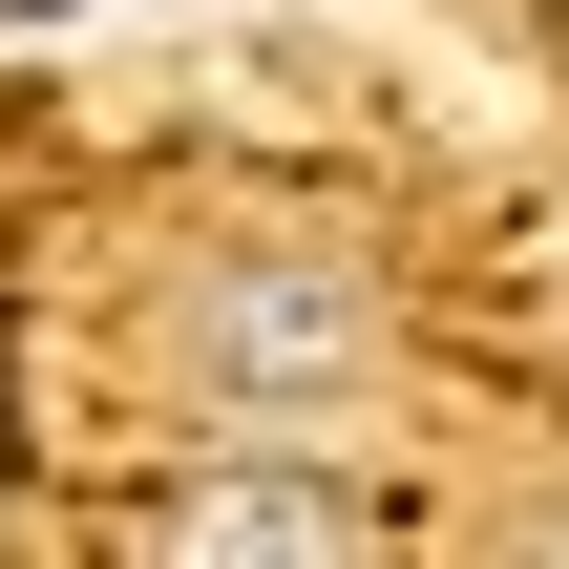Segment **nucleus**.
<instances>
[{
	"label": "nucleus",
	"instance_id": "f257e3e1",
	"mask_svg": "<svg viewBox=\"0 0 569 569\" xmlns=\"http://www.w3.org/2000/svg\"><path fill=\"white\" fill-rule=\"evenodd\" d=\"M169 359H190L232 422L359 401V380H380V274H359V253H190V274H169Z\"/></svg>",
	"mask_w": 569,
	"mask_h": 569
},
{
	"label": "nucleus",
	"instance_id": "f03ea898",
	"mask_svg": "<svg viewBox=\"0 0 569 569\" xmlns=\"http://www.w3.org/2000/svg\"><path fill=\"white\" fill-rule=\"evenodd\" d=\"M380 528H401L380 486H317V465H253V443L127 507V549H169V569H232V549H380Z\"/></svg>",
	"mask_w": 569,
	"mask_h": 569
},
{
	"label": "nucleus",
	"instance_id": "7ed1b4c3",
	"mask_svg": "<svg viewBox=\"0 0 569 569\" xmlns=\"http://www.w3.org/2000/svg\"><path fill=\"white\" fill-rule=\"evenodd\" d=\"M528 549H569V486H549V507H528Z\"/></svg>",
	"mask_w": 569,
	"mask_h": 569
}]
</instances>
